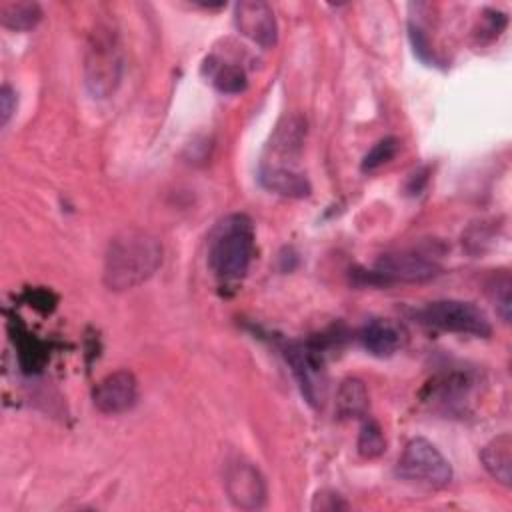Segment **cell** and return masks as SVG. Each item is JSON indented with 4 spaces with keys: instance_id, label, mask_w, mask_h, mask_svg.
Wrapping results in <instances>:
<instances>
[{
    "instance_id": "6da1fadb",
    "label": "cell",
    "mask_w": 512,
    "mask_h": 512,
    "mask_svg": "<svg viewBox=\"0 0 512 512\" xmlns=\"http://www.w3.org/2000/svg\"><path fill=\"white\" fill-rule=\"evenodd\" d=\"M162 264L160 240L140 228H128L110 238L104 254V284L120 292L144 284Z\"/></svg>"
},
{
    "instance_id": "7a4b0ae2",
    "label": "cell",
    "mask_w": 512,
    "mask_h": 512,
    "mask_svg": "<svg viewBox=\"0 0 512 512\" xmlns=\"http://www.w3.org/2000/svg\"><path fill=\"white\" fill-rule=\"evenodd\" d=\"M256 252V234L250 216H224L208 238V266L222 288L236 286L248 272Z\"/></svg>"
},
{
    "instance_id": "3957f363",
    "label": "cell",
    "mask_w": 512,
    "mask_h": 512,
    "mask_svg": "<svg viewBox=\"0 0 512 512\" xmlns=\"http://www.w3.org/2000/svg\"><path fill=\"white\" fill-rule=\"evenodd\" d=\"M124 58L116 34L110 28L98 26L84 54V86L92 98H108L116 92L122 80Z\"/></svg>"
},
{
    "instance_id": "277c9868",
    "label": "cell",
    "mask_w": 512,
    "mask_h": 512,
    "mask_svg": "<svg viewBox=\"0 0 512 512\" xmlns=\"http://www.w3.org/2000/svg\"><path fill=\"white\" fill-rule=\"evenodd\" d=\"M332 336H314L308 340H290L282 346L302 396L308 404L318 406L324 398V350L332 346Z\"/></svg>"
},
{
    "instance_id": "5b68a950",
    "label": "cell",
    "mask_w": 512,
    "mask_h": 512,
    "mask_svg": "<svg viewBox=\"0 0 512 512\" xmlns=\"http://www.w3.org/2000/svg\"><path fill=\"white\" fill-rule=\"evenodd\" d=\"M440 270L442 268L438 262L426 258L424 254L396 252L380 256L372 270H354L352 278L358 286H390L396 282L420 284L436 278Z\"/></svg>"
},
{
    "instance_id": "8992f818",
    "label": "cell",
    "mask_w": 512,
    "mask_h": 512,
    "mask_svg": "<svg viewBox=\"0 0 512 512\" xmlns=\"http://www.w3.org/2000/svg\"><path fill=\"white\" fill-rule=\"evenodd\" d=\"M396 472L408 482H416L434 490L452 482V466L444 454L426 438H412L398 458Z\"/></svg>"
},
{
    "instance_id": "52a82bcc",
    "label": "cell",
    "mask_w": 512,
    "mask_h": 512,
    "mask_svg": "<svg viewBox=\"0 0 512 512\" xmlns=\"http://www.w3.org/2000/svg\"><path fill=\"white\" fill-rule=\"evenodd\" d=\"M418 318L422 324L444 332L470 334L478 338H488L492 334V326L484 310L464 300H434L418 312Z\"/></svg>"
},
{
    "instance_id": "ba28073f",
    "label": "cell",
    "mask_w": 512,
    "mask_h": 512,
    "mask_svg": "<svg viewBox=\"0 0 512 512\" xmlns=\"http://www.w3.org/2000/svg\"><path fill=\"white\" fill-rule=\"evenodd\" d=\"M224 488L230 502L242 510H260L266 504V482L260 470L242 458H234L224 468Z\"/></svg>"
},
{
    "instance_id": "9c48e42d",
    "label": "cell",
    "mask_w": 512,
    "mask_h": 512,
    "mask_svg": "<svg viewBox=\"0 0 512 512\" xmlns=\"http://www.w3.org/2000/svg\"><path fill=\"white\" fill-rule=\"evenodd\" d=\"M234 24L242 36L262 48H272L278 40L274 10L262 0H242L234 6Z\"/></svg>"
},
{
    "instance_id": "30bf717a",
    "label": "cell",
    "mask_w": 512,
    "mask_h": 512,
    "mask_svg": "<svg viewBox=\"0 0 512 512\" xmlns=\"http://www.w3.org/2000/svg\"><path fill=\"white\" fill-rule=\"evenodd\" d=\"M138 400V380L130 370H116L104 376L92 390V402L102 414L128 412Z\"/></svg>"
},
{
    "instance_id": "8fae6325",
    "label": "cell",
    "mask_w": 512,
    "mask_h": 512,
    "mask_svg": "<svg viewBox=\"0 0 512 512\" xmlns=\"http://www.w3.org/2000/svg\"><path fill=\"white\" fill-rule=\"evenodd\" d=\"M360 344L376 358H388L396 354L404 344V332L392 320L374 318L358 332Z\"/></svg>"
},
{
    "instance_id": "7c38bea8",
    "label": "cell",
    "mask_w": 512,
    "mask_h": 512,
    "mask_svg": "<svg viewBox=\"0 0 512 512\" xmlns=\"http://www.w3.org/2000/svg\"><path fill=\"white\" fill-rule=\"evenodd\" d=\"M258 180L266 190L276 192L280 196H288V198H306L312 190V186L304 174H300L292 166H284V164L264 162L260 166Z\"/></svg>"
},
{
    "instance_id": "4fadbf2b",
    "label": "cell",
    "mask_w": 512,
    "mask_h": 512,
    "mask_svg": "<svg viewBox=\"0 0 512 512\" xmlns=\"http://www.w3.org/2000/svg\"><path fill=\"white\" fill-rule=\"evenodd\" d=\"M484 470L502 486L512 484V436L508 432L492 438L480 452Z\"/></svg>"
},
{
    "instance_id": "5bb4252c",
    "label": "cell",
    "mask_w": 512,
    "mask_h": 512,
    "mask_svg": "<svg viewBox=\"0 0 512 512\" xmlns=\"http://www.w3.org/2000/svg\"><path fill=\"white\" fill-rule=\"evenodd\" d=\"M204 74L212 82V86L222 94H240L248 86L246 72L238 64L224 62L216 56H208L202 66Z\"/></svg>"
},
{
    "instance_id": "9a60e30c",
    "label": "cell",
    "mask_w": 512,
    "mask_h": 512,
    "mask_svg": "<svg viewBox=\"0 0 512 512\" xmlns=\"http://www.w3.org/2000/svg\"><path fill=\"white\" fill-rule=\"evenodd\" d=\"M306 122L300 116H286L278 122L268 148L282 158H292L302 150Z\"/></svg>"
},
{
    "instance_id": "2e32d148",
    "label": "cell",
    "mask_w": 512,
    "mask_h": 512,
    "mask_svg": "<svg viewBox=\"0 0 512 512\" xmlns=\"http://www.w3.org/2000/svg\"><path fill=\"white\" fill-rule=\"evenodd\" d=\"M368 412V390L360 378H346L336 390V414L344 420L364 418Z\"/></svg>"
},
{
    "instance_id": "e0dca14e",
    "label": "cell",
    "mask_w": 512,
    "mask_h": 512,
    "mask_svg": "<svg viewBox=\"0 0 512 512\" xmlns=\"http://www.w3.org/2000/svg\"><path fill=\"white\" fill-rule=\"evenodd\" d=\"M42 8L36 2H4L0 6V22L14 32H26L38 26Z\"/></svg>"
},
{
    "instance_id": "ac0fdd59",
    "label": "cell",
    "mask_w": 512,
    "mask_h": 512,
    "mask_svg": "<svg viewBox=\"0 0 512 512\" xmlns=\"http://www.w3.org/2000/svg\"><path fill=\"white\" fill-rule=\"evenodd\" d=\"M486 294L504 322L512 318V278L508 270H498L486 280Z\"/></svg>"
},
{
    "instance_id": "d6986e66",
    "label": "cell",
    "mask_w": 512,
    "mask_h": 512,
    "mask_svg": "<svg viewBox=\"0 0 512 512\" xmlns=\"http://www.w3.org/2000/svg\"><path fill=\"white\" fill-rule=\"evenodd\" d=\"M356 448H358V454L362 458H378L384 454L386 450V438H384V432L380 428V424L372 418L364 420L362 428H360V434H358V442H356Z\"/></svg>"
},
{
    "instance_id": "ffe728a7",
    "label": "cell",
    "mask_w": 512,
    "mask_h": 512,
    "mask_svg": "<svg viewBox=\"0 0 512 512\" xmlns=\"http://www.w3.org/2000/svg\"><path fill=\"white\" fill-rule=\"evenodd\" d=\"M398 152V140L394 136H386L382 140H378L362 158V164L360 168L364 172H372L376 168H380L382 164L390 162Z\"/></svg>"
},
{
    "instance_id": "44dd1931",
    "label": "cell",
    "mask_w": 512,
    "mask_h": 512,
    "mask_svg": "<svg viewBox=\"0 0 512 512\" xmlns=\"http://www.w3.org/2000/svg\"><path fill=\"white\" fill-rule=\"evenodd\" d=\"M310 508L314 512H338V510H348L350 504L344 500V496H340L334 490H320L316 492Z\"/></svg>"
},
{
    "instance_id": "7402d4cb",
    "label": "cell",
    "mask_w": 512,
    "mask_h": 512,
    "mask_svg": "<svg viewBox=\"0 0 512 512\" xmlns=\"http://www.w3.org/2000/svg\"><path fill=\"white\" fill-rule=\"evenodd\" d=\"M410 42H412V46H414V54L420 58V60H424V62H434V52H432V48H430V44H428V38L424 36V32L418 28V26H414V24H410Z\"/></svg>"
},
{
    "instance_id": "603a6c76",
    "label": "cell",
    "mask_w": 512,
    "mask_h": 512,
    "mask_svg": "<svg viewBox=\"0 0 512 512\" xmlns=\"http://www.w3.org/2000/svg\"><path fill=\"white\" fill-rule=\"evenodd\" d=\"M14 110H16V92L8 82H4L0 88V124L2 126L8 124Z\"/></svg>"
}]
</instances>
